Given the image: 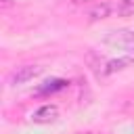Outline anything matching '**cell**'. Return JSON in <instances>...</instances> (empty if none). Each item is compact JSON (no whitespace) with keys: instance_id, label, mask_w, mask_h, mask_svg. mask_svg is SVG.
I'll return each mask as SVG.
<instances>
[{"instance_id":"6","label":"cell","mask_w":134,"mask_h":134,"mask_svg":"<svg viewBox=\"0 0 134 134\" xmlns=\"http://www.w3.org/2000/svg\"><path fill=\"white\" fill-rule=\"evenodd\" d=\"M67 86L65 80H52V82H46L44 86H40L38 94H48V92H57V90H63Z\"/></svg>"},{"instance_id":"3","label":"cell","mask_w":134,"mask_h":134,"mask_svg":"<svg viewBox=\"0 0 134 134\" xmlns=\"http://www.w3.org/2000/svg\"><path fill=\"white\" fill-rule=\"evenodd\" d=\"M57 117H59V107L57 105H50V103L38 107L34 111V115H31V119L36 124H52V121H57Z\"/></svg>"},{"instance_id":"8","label":"cell","mask_w":134,"mask_h":134,"mask_svg":"<svg viewBox=\"0 0 134 134\" xmlns=\"http://www.w3.org/2000/svg\"><path fill=\"white\" fill-rule=\"evenodd\" d=\"M13 4H15V0H0V6L2 8H10Z\"/></svg>"},{"instance_id":"7","label":"cell","mask_w":134,"mask_h":134,"mask_svg":"<svg viewBox=\"0 0 134 134\" xmlns=\"http://www.w3.org/2000/svg\"><path fill=\"white\" fill-rule=\"evenodd\" d=\"M117 15H119V17H130V15H134V0H119V4H117Z\"/></svg>"},{"instance_id":"9","label":"cell","mask_w":134,"mask_h":134,"mask_svg":"<svg viewBox=\"0 0 134 134\" xmlns=\"http://www.w3.org/2000/svg\"><path fill=\"white\" fill-rule=\"evenodd\" d=\"M73 2H77V4H84V2H90V0H73Z\"/></svg>"},{"instance_id":"5","label":"cell","mask_w":134,"mask_h":134,"mask_svg":"<svg viewBox=\"0 0 134 134\" xmlns=\"http://www.w3.org/2000/svg\"><path fill=\"white\" fill-rule=\"evenodd\" d=\"M111 4L109 2H100V4H96V6H92L90 10H88V21H100V19H107L109 15H111Z\"/></svg>"},{"instance_id":"1","label":"cell","mask_w":134,"mask_h":134,"mask_svg":"<svg viewBox=\"0 0 134 134\" xmlns=\"http://www.w3.org/2000/svg\"><path fill=\"white\" fill-rule=\"evenodd\" d=\"M103 42L113 48L134 52V29H109L103 36Z\"/></svg>"},{"instance_id":"4","label":"cell","mask_w":134,"mask_h":134,"mask_svg":"<svg viewBox=\"0 0 134 134\" xmlns=\"http://www.w3.org/2000/svg\"><path fill=\"white\" fill-rule=\"evenodd\" d=\"M130 65H134V54H126V57H119V59H109V61H105V65H103L100 77L111 75V73H115V71H121V69L130 67Z\"/></svg>"},{"instance_id":"2","label":"cell","mask_w":134,"mask_h":134,"mask_svg":"<svg viewBox=\"0 0 134 134\" xmlns=\"http://www.w3.org/2000/svg\"><path fill=\"white\" fill-rule=\"evenodd\" d=\"M40 73H42V67H40V65H19L17 69L10 71L8 84H10V86H21V84L34 80V77L40 75Z\"/></svg>"}]
</instances>
